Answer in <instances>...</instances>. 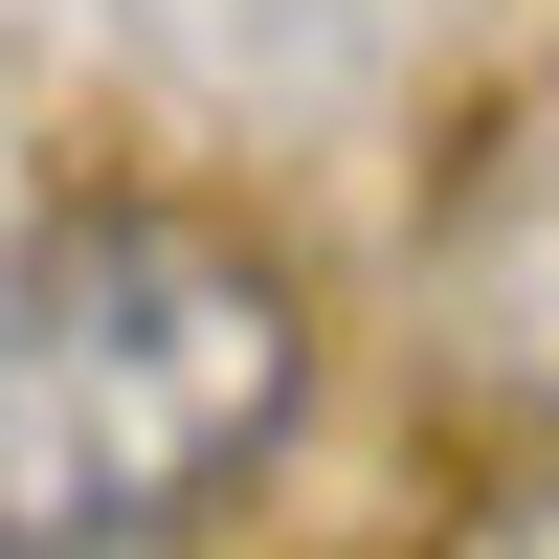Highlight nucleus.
<instances>
[{
    "mask_svg": "<svg viewBox=\"0 0 559 559\" xmlns=\"http://www.w3.org/2000/svg\"><path fill=\"white\" fill-rule=\"evenodd\" d=\"M134 23H157L202 90H358L426 0H134Z\"/></svg>",
    "mask_w": 559,
    "mask_h": 559,
    "instance_id": "3",
    "label": "nucleus"
},
{
    "mask_svg": "<svg viewBox=\"0 0 559 559\" xmlns=\"http://www.w3.org/2000/svg\"><path fill=\"white\" fill-rule=\"evenodd\" d=\"M403 292H426V358H448L471 403H559V68L426 179Z\"/></svg>",
    "mask_w": 559,
    "mask_h": 559,
    "instance_id": "2",
    "label": "nucleus"
},
{
    "mask_svg": "<svg viewBox=\"0 0 559 559\" xmlns=\"http://www.w3.org/2000/svg\"><path fill=\"white\" fill-rule=\"evenodd\" d=\"M471 559H559V492H515V515H492V537H471Z\"/></svg>",
    "mask_w": 559,
    "mask_h": 559,
    "instance_id": "4",
    "label": "nucleus"
},
{
    "mask_svg": "<svg viewBox=\"0 0 559 559\" xmlns=\"http://www.w3.org/2000/svg\"><path fill=\"white\" fill-rule=\"evenodd\" d=\"M313 336L292 269L179 202L0 224V559H157L202 492L269 471Z\"/></svg>",
    "mask_w": 559,
    "mask_h": 559,
    "instance_id": "1",
    "label": "nucleus"
}]
</instances>
